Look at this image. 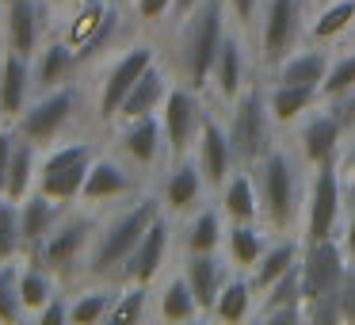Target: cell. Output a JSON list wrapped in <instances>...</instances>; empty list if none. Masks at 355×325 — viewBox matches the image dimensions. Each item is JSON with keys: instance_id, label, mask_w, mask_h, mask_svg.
I'll use <instances>...</instances> for the list:
<instances>
[{"instance_id": "22", "label": "cell", "mask_w": 355, "mask_h": 325, "mask_svg": "<svg viewBox=\"0 0 355 325\" xmlns=\"http://www.w3.org/2000/svg\"><path fill=\"white\" fill-rule=\"evenodd\" d=\"M88 65L80 62V54L62 39L58 31H50V39L35 50L31 58V73H35V96L39 92H54V88H65L73 81H80Z\"/></svg>"}, {"instance_id": "57", "label": "cell", "mask_w": 355, "mask_h": 325, "mask_svg": "<svg viewBox=\"0 0 355 325\" xmlns=\"http://www.w3.org/2000/svg\"><path fill=\"white\" fill-rule=\"evenodd\" d=\"M313 4H324V0H313Z\"/></svg>"}, {"instance_id": "15", "label": "cell", "mask_w": 355, "mask_h": 325, "mask_svg": "<svg viewBox=\"0 0 355 325\" xmlns=\"http://www.w3.org/2000/svg\"><path fill=\"white\" fill-rule=\"evenodd\" d=\"M256 77H260V69H256L252 42H248L245 31H237V27L230 24V31H225L222 47H218L214 69H210V88H207L210 103H214V108H225V103H233L248 85H252Z\"/></svg>"}, {"instance_id": "49", "label": "cell", "mask_w": 355, "mask_h": 325, "mask_svg": "<svg viewBox=\"0 0 355 325\" xmlns=\"http://www.w3.org/2000/svg\"><path fill=\"white\" fill-rule=\"evenodd\" d=\"M340 176H344L347 192H355V131L344 134V149H340Z\"/></svg>"}, {"instance_id": "25", "label": "cell", "mask_w": 355, "mask_h": 325, "mask_svg": "<svg viewBox=\"0 0 355 325\" xmlns=\"http://www.w3.org/2000/svg\"><path fill=\"white\" fill-rule=\"evenodd\" d=\"M199 317H207V310L199 306L184 272L172 264L153 283V322H199Z\"/></svg>"}, {"instance_id": "43", "label": "cell", "mask_w": 355, "mask_h": 325, "mask_svg": "<svg viewBox=\"0 0 355 325\" xmlns=\"http://www.w3.org/2000/svg\"><path fill=\"white\" fill-rule=\"evenodd\" d=\"M0 322H27L19 299V260H0Z\"/></svg>"}, {"instance_id": "1", "label": "cell", "mask_w": 355, "mask_h": 325, "mask_svg": "<svg viewBox=\"0 0 355 325\" xmlns=\"http://www.w3.org/2000/svg\"><path fill=\"white\" fill-rule=\"evenodd\" d=\"M260 192V218L271 233H302L309 192V165L291 142H275L260 161L248 165Z\"/></svg>"}, {"instance_id": "18", "label": "cell", "mask_w": 355, "mask_h": 325, "mask_svg": "<svg viewBox=\"0 0 355 325\" xmlns=\"http://www.w3.org/2000/svg\"><path fill=\"white\" fill-rule=\"evenodd\" d=\"M344 126L340 119L329 111V103H317L313 111L298 119L291 126V146L298 149V157L309 165V169H321V165H336L340 161V149H344Z\"/></svg>"}, {"instance_id": "21", "label": "cell", "mask_w": 355, "mask_h": 325, "mask_svg": "<svg viewBox=\"0 0 355 325\" xmlns=\"http://www.w3.org/2000/svg\"><path fill=\"white\" fill-rule=\"evenodd\" d=\"M195 161H199V169H202V176H207L210 192H218V188H222L225 180L241 169V157H237V149H233L230 126H225V119H222V111H218V108L210 111L207 126H202V134H199Z\"/></svg>"}, {"instance_id": "12", "label": "cell", "mask_w": 355, "mask_h": 325, "mask_svg": "<svg viewBox=\"0 0 355 325\" xmlns=\"http://www.w3.org/2000/svg\"><path fill=\"white\" fill-rule=\"evenodd\" d=\"M347 184L340 176V165L309 169V192H306V215H302V241H324L340 238L347 207Z\"/></svg>"}, {"instance_id": "23", "label": "cell", "mask_w": 355, "mask_h": 325, "mask_svg": "<svg viewBox=\"0 0 355 325\" xmlns=\"http://www.w3.org/2000/svg\"><path fill=\"white\" fill-rule=\"evenodd\" d=\"M31 100H35L31 58L4 47V54H0V115H4V123H16Z\"/></svg>"}, {"instance_id": "4", "label": "cell", "mask_w": 355, "mask_h": 325, "mask_svg": "<svg viewBox=\"0 0 355 325\" xmlns=\"http://www.w3.org/2000/svg\"><path fill=\"white\" fill-rule=\"evenodd\" d=\"M161 58L153 39H130L115 50V54H103L100 62H92V81H88V92H92V126L107 131L119 119V108L130 96V88L141 81V73Z\"/></svg>"}, {"instance_id": "42", "label": "cell", "mask_w": 355, "mask_h": 325, "mask_svg": "<svg viewBox=\"0 0 355 325\" xmlns=\"http://www.w3.org/2000/svg\"><path fill=\"white\" fill-rule=\"evenodd\" d=\"M352 88H355V47L332 50L329 73L321 81V100H336V96L352 92Z\"/></svg>"}, {"instance_id": "44", "label": "cell", "mask_w": 355, "mask_h": 325, "mask_svg": "<svg viewBox=\"0 0 355 325\" xmlns=\"http://www.w3.org/2000/svg\"><path fill=\"white\" fill-rule=\"evenodd\" d=\"M130 24L141 31H157V27H172L176 19V0H126Z\"/></svg>"}, {"instance_id": "13", "label": "cell", "mask_w": 355, "mask_h": 325, "mask_svg": "<svg viewBox=\"0 0 355 325\" xmlns=\"http://www.w3.org/2000/svg\"><path fill=\"white\" fill-rule=\"evenodd\" d=\"M210 96L199 92V88L176 81L172 92L164 96V108H161V123H164V138H168V153L172 157H187L195 153L199 146V134L210 119Z\"/></svg>"}, {"instance_id": "16", "label": "cell", "mask_w": 355, "mask_h": 325, "mask_svg": "<svg viewBox=\"0 0 355 325\" xmlns=\"http://www.w3.org/2000/svg\"><path fill=\"white\" fill-rule=\"evenodd\" d=\"M153 195L161 199V210L168 218H187L191 210H199L202 203L214 199V192H210L207 176H202L199 161H195V153L187 157H172L168 165H164L161 172H157L153 180Z\"/></svg>"}, {"instance_id": "8", "label": "cell", "mask_w": 355, "mask_h": 325, "mask_svg": "<svg viewBox=\"0 0 355 325\" xmlns=\"http://www.w3.org/2000/svg\"><path fill=\"white\" fill-rule=\"evenodd\" d=\"M309 12H313V0H263L260 19L248 35L260 77L275 69L283 58H291L298 47H306Z\"/></svg>"}, {"instance_id": "7", "label": "cell", "mask_w": 355, "mask_h": 325, "mask_svg": "<svg viewBox=\"0 0 355 325\" xmlns=\"http://www.w3.org/2000/svg\"><path fill=\"white\" fill-rule=\"evenodd\" d=\"M88 96H92L88 92V81H73V85L54 88V92H39L12 126L24 138H31L39 149H46L54 142L73 138V131L85 119H92V100Z\"/></svg>"}, {"instance_id": "50", "label": "cell", "mask_w": 355, "mask_h": 325, "mask_svg": "<svg viewBox=\"0 0 355 325\" xmlns=\"http://www.w3.org/2000/svg\"><path fill=\"white\" fill-rule=\"evenodd\" d=\"M324 103H329V111L340 119L344 131H355V88L344 92V96H336V100H324Z\"/></svg>"}, {"instance_id": "32", "label": "cell", "mask_w": 355, "mask_h": 325, "mask_svg": "<svg viewBox=\"0 0 355 325\" xmlns=\"http://www.w3.org/2000/svg\"><path fill=\"white\" fill-rule=\"evenodd\" d=\"M218 207L230 222H263L260 218V192H256V180L248 172V165H241L230 180L214 192Z\"/></svg>"}, {"instance_id": "14", "label": "cell", "mask_w": 355, "mask_h": 325, "mask_svg": "<svg viewBox=\"0 0 355 325\" xmlns=\"http://www.w3.org/2000/svg\"><path fill=\"white\" fill-rule=\"evenodd\" d=\"M149 188H153V180L134 169L126 157H119L115 149H100V157H96L92 172H88V180H85L80 203L107 210V207H119V203L149 192Z\"/></svg>"}, {"instance_id": "51", "label": "cell", "mask_w": 355, "mask_h": 325, "mask_svg": "<svg viewBox=\"0 0 355 325\" xmlns=\"http://www.w3.org/2000/svg\"><path fill=\"white\" fill-rule=\"evenodd\" d=\"M352 195V207H344V222H340V245H344L347 260H355V192Z\"/></svg>"}, {"instance_id": "20", "label": "cell", "mask_w": 355, "mask_h": 325, "mask_svg": "<svg viewBox=\"0 0 355 325\" xmlns=\"http://www.w3.org/2000/svg\"><path fill=\"white\" fill-rule=\"evenodd\" d=\"M54 16L58 12L46 0H16V4H8L4 8V47L35 58V50L54 31V24H50Z\"/></svg>"}, {"instance_id": "46", "label": "cell", "mask_w": 355, "mask_h": 325, "mask_svg": "<svg viewBox=\"0 0 355 325\" xmlns=\"http://www.w3.org/2000/svg\"><path fill=\"white\" fill-rule=\"evenodd\" d=\"M35 322H39V325H65V322H69V294H65V287L39 310V314H35Z\"/></svg>"}, {"instance_id": "53", "label": "cell", "mask_w": 355, "mask_h": 325, "mask_svg": "<svg viewBox=\"0 0 355 325\" xmlns=\"http://www.w3.org/2000/svg\"><path fill=\"white\" fill-rule=\"evenodd\" d=\"M0 54H4V8H0Z\"/></svg>"}, {"instance_id": "5", "label": "cell", "mask_w": 355, "mask_h": 325, "mask_svg": "<svg viewBox=\"0 0 355 325\" xmlns=\"http://www.w3.org/2000/svg\"><path fill=\"white\" fill-rule=\"evenodd\" d=\"M103 222V210L100 207H88V203H73L69 210L62 215V222L39 241V245L27 249V260L50 268L65 287L80 283L85 279V264L88 253L96 245V233H100Z\"/></svg>"}, {"instance_id": "54", "label": "cell", "mask_w": 355, "mask_h": 325, "mask_svg": "<svg viewBox=\"0 0 355 325\" xmlns=\"http://www.w3.org/2000/svg\"><path fill=\"white\" fill-rule=\"evenodd\" d=\"M46 4H50V8L58 12V8H65V4H69V0H46Z\"/></svg>"}, {"instance_id": "36", "label": "cell", "mask_w": 355, "mask_h": 325, "mask_svg": "<svg viewBox=\"0 0 355 325\" xmlns=\"http://www.w3.org/2000/svg\"><path fill=\"white\" fill-rule=\"evenodd\" d=\"M256 299H260V294H256L248 272H233V276L225 279V287L218 291L214 306H210V317H214V322H225V325L248 322V317H256Z\"/></svg>"}, {"instance_id": "6", "label": "cell", "mask_w": 355, "mask_h": 325, "mask_svg": "<svg viewBox=\"0 0 355 325\" xmlns=\"http://www.w3.org/2000/svg\"><path fill=\"white\" fill-rule=\"evenodd\" d=\"M58 16L65 24H58L54 31L77 50L80 62L92 65L119 47L130 12L123 0H69L65 8H58Z\"/></svg>"}, {"instance_id": "55", "label": "cell", "mask_w": 355, "mask_h": 325, "mask_svg": "<svg viewBox=\"0 0 355 325\" xmlns=\"http://www.w3.org/2000/svg\"><path fill=\"white\" fill-rule=\"evenodd\" d=\"M8 4H16V0H0V8H8Z\"/></svg>"}, {"instance_id": "40", "label": "cell", "mask_w": 355, "mask_h": 325, "mask_svg": "<svg viewBox=\"0 0 355 325\" xmlns=\"http://www.w3.org/2000/svg\"><path fill=\"white\" fill-rule=\"evenodd\" d=\"M153 317V287L149 283H119V299L107 322H149Z\"/></svg>"}, {"instance_id": "41", "label": "cell", "mask_w": 355, "mask_h": 325, "mask_svg": "<svg viewBox=\"0 0 355 325\" xmlns=\"http://www.w3.org/2000/svg\"><path fill=\"white\" fill-rule=\"evenodd\" d=\"M27 241H24V222H19V203L0 195V260H24Z\"/></svg>"}, {"instance_id": "56", "label": "cell", "mask_w": 355, "mask_h": 325, "mask_svg": "<svg viewBox=\"0 0 355 325\" xmlns=\"http://www.w3.org/2000/svg\"><path fill=\"white\" fill-rule=\"evenodd\" d=\"M347 39H352V47H355V27H352V35H347Z\"/></svg>"}, {"instance_id": "11", "label": "cell", "mask_w": 355, "mask_h": 325, "mask_svg": "<svg viewBox=\"0 0 355 325\" xmlns=\"http://www.w3.org/2000/svg\"><path fill=\"white\" fill-rule=\"evenodd\" d=\"M103 134H107L111 149H115L119 157H126L138 172H146L149 180H157V172L172 161L161 111H157V115H141V119H119V123H111Z\"/></svg>"}, {"instance_id": "33", "label": "cell", "mask_w": 355, "mask_h": 325, "mask_svg": "<svg viewBox=\"0 0 355 325\" xmlns=\"http://www.w3.org/2000/svg\"><path fill=\"white\" fill-rule=\"evenodd\" d=\"M352 27H355V0H324V4H313V12H309L306 42L336 47L340 39L352 35Z\"/></svg>"}, {"instance_id": "38", "label": "cell", "mask_w": 355, "mask_h": 325, "mask_svg": "<svg viewBox=\"0 0 355 325\" xmlns=\"http://www.w3.org/2000/svg\"><path fill=\"white\" fill-rule=\"evenodd\" d=\"M39 161H42V149L16 131V149H12V165H8V188H4L8 199L24 203L39 188Z\"/></svg>"}, {"instance_id": "28", "label": "cell", "mask_w": 355, "mask_h": 325, "mask_svg": "<svg viewBox=\"0 0 355 325\" xmlns=\"http://www.w3.org/2000/svg\"><path fill=\"white\" fill-rule=\"evenodd\" d=\"M172 85H176V73H172V65L164 62V54L157 58L153 65H149L146 73H141V81L130 88V96L123 100V108H119V119H141V115H157V111L164 108V96L172 92ZM115 119V123H119Z\"/></svg>"}, {"instance_id": "29", "label": "cell", "mask_w": 355, "mask_h": 325, "mask_svg": "<svg viewBox=\"0 0 355 325\" xmlns=\"http://www.w3.org/2000/svg\"><path fill=\"white\" fill-rule=\"evenodd\" d=\"M332 50L336 47L306 42V47H298L291 58H283L271 73H263V81H271V85H313V88H321L324 73H329V62H332Z\"/></svg>"}, {"instance_id": "2", "label": "cell", "mask_w": 355, "mask_h": 325, "mask_svg": "<svg viewBox=\"0 0 355 325\" xmlns=\"http://www.w3.org/2000/svg\"><path fill=\"white\" fill-rule=\"evenodd\" d=\"M168 58L176 81L207 92L210 88V69H214L218 47H222L225 31H230V12H225V0H202L199 8H191L187 16L172 19L168 27Z\"/></svg>"}, {"instance_id": "24", "label": "cell", "mask_w": 355, "mask_h": 325, "mask_svg": "<svg viewBox=\"0 0 355 325\" xmlns=\"http://www.w3.org/2000/svg\"><path fill=\"white\" fill-rule=\"evenodd\" d=\"M176 268L184 272V279L191 283L199 306L207 310V317H210V306H214L218 291H222L225 279L233 276V264L225 260V253H222V249H218V253H180L176 256Z\"/></svg>"}, {"instance_id": "26", "label": "cell", "mask_w": 355, "mask_h": 325, "mask_svg": "<svg viewBox=\"0 0 355 325\" xmlns=\"http://www.w3.org/2000/svg\"><path fill=\"white\" fill-rule=\"evenodd\" d=\"M225 226H230V218L222 215L218 199L202 203L199 210H191L187 218H180V222H176L180 253H218L222 241H225Z\"/></svg>"}, {"instance_id": "48", "label": "cell", "mask_w": 355, "mask_h": 325, "mask_svg": "<svg viewBox=\"0 0 355 325\" xmlns=\"http://www.w3.org/2000/svg\"><path fill=\"white\" fill-rule=\"evenodd\" d=\"M12 149H16V126H12V123H4V126H0V195H4V188H8Z\"/></svg>"}, {"instance_id": "52", "label": "cell", "mask_w": 355, "mask_h": 325, "mask_svg": "<svg viewBox=\"0 0 355 325\" xmlns=\"http://www.w3.org/2000/svg\"><path fill=\"white\" fill-rule=\"evenodd\" d=\"M199 4H202V0H176V19H180V16H187L191 8H199Z\"/></svg>"}, {"instance_id": "58", "label": "cell", "mask_w": 355, "mask_h": 325, "mask_svg": "<svg viewBox=\"0 0 355 325\" xmlns=\"http://www.w3.org/2000/svg\"><path fill=\"white\" fill-rule=\"evenodd\" d=\"M0 126H4V115H0Z\"/></svg>"}, {"instance_id": "17", "label": "cell", "mask_w": 355, "mask_h": 325, "mask_svg": "<svg viewBox=\"0 0 355 325\" xmlns=\"http://www.w3.org/2000/svg\"><path fill=\"white\" fill-rule=\"evenodd\" d=\"M176 249H180L176 245V218H168L161 210L157 222L146 230V238L134 245V253L126 256V264L119 268L115 283H149V287H153L157 279L176 264V256H172Z\"/></svg>"}, {"instance_id": "19", "label": "cell", "mask_w": 355, "mask_h": 325, "mask_svg": "<svg viewBox=\"0 0 355 325\" xmlns=\"http://www.w3.org/2000/svg\"><path fill=\"white\" fill-rule=\"evenodd\" d=\"M347 253L340 245V238L324 241H306L302 249V291L306 299H321V294H336L347 272Z\"/></svg>"}, {"instance_id": "30", "label": "cell", "mask_w": 355, "mask_h": 325, "mask_svg": "<svg viewBox=\"0 0 355 325\" xmlns=\"http://www.w3.org/2000/svg\"><path fill=\"white\" fill-rule=\"evenodd\" d=\"M302 249H306L302 233H279V238L268 245V253L256 260V268L248 272V279H252L256 294H263L271 283H279L283 276H291V272L302 264Z\"/></svg>"}, {"instance_id": "3", "label": "cell", "mask_w": 355, "mask_h": 325, "mask_svg": "<svg viewBox=\"0 0 355 325\" xmlns=\"http://www.w3.org/2000/svg\"><path fill=\"white\" fill-rule=\"evenodd\" d=\"M157 215H161V199L153 195V188L126 203H119V207L103 210L100 233H96V245L88 253L80 283H88V279H119V268L134 253V245L146 238V230L157 222Z\"/></svg>"}, {"instance_id": "47", "label": "cell", "mask_w": 355, "mask_h": 325, "mask_svg": "<svg viewBox=\"0 0 355 325\" xmlns=\"http://www.w3.org/2000/svg\"><path fill=\"white\" fill-rule=\"evenodd\" d=\"M336 299H340V322L355 325V260L347 264V272H344V283H340Z\"/></svg>"}, {"instance_id": "45", "label": "cell", "mask_w": 355, "mask_h": 325, "mask_svg": "<svg viewBox=\"0 0 355 325\" xmlns=\"http://www.w3.org/2000/svg\"><path fill=\"white\" fill-rule=\"evenodd\" d=\"M260 8H263V0H225L230 24L237 27V31H245V35H252L256 19H260Z\"/></svg>"}, {"instance_id": "35", "label": "cell", "mask_w": 355, "mask_h": 325, "mask_svg": "<svg viewBox=\"0 0 355 325\" xmlns=\"http://www.w3.org/2000/svg\"><path fill=\"white\" fill-rule=\"evenodd\" d=\"M69 207H73V203H62V199H54V195H46V192H39V188H35V192L27 195L24 203H19V222H24V241H27V249L39 245V241L46 238V233L54 230L58 222H62V215H65Z\"/></svg>"}, {"instance_id": "37", "label": "cell", "mask_w": 355, "mask_h": 325, "mask_svg": "<svg viewBox=\"0 0 355 325\" xmlns=\"http://www.w3.org/2000/svg\"><path fill=\"white\" fill-rule=\"evenodd\" d=\"M115 299H119V283H115V279H88L85 291L69 294V325L107 322Z\"/></svg>"}, {"instance_id": "9", "label": "cell", "mask_w": 355, "mask_h": 325, "mask_svg": "<svg viewBox=\"0 0 355 325\" xmlns=\"http://www.w3.org/2000/svg\"><path fill=\"white\" fill-rule=\"evenodd\" d=\"M230 126V138H233V149H237L241 165H252L275 146V119H271V108H268V85L263 77H256L245 92L237 96L233 103L218 108Z\"/></svg>"}, {"instance_id": "27", "label": "cell", "mask_w": 355, "mask_h": 325, "mask_svg": "<svg viewBox=\"0 0 355 325\" xmlns=\"http://www.w3.org/2000/svg\"><path fill=\"white\" fill-rule=\"evenodd\" d=\"M256 322L268 325H286V322H306V291H302V264L271 283L268 291L256 299Z\"/></svg>"}, {"instance_id": "34", "label": "cell", "mask_w": 355, "mask_h": 325, "mask_svg": "<svg viewBox=\"0 0 355 325\" xmlns=\"http://www.w3.org/2000/svg\"><path fill=\"white\" fill-rule=\"evenodd\" d=\"M263 85H268V108L279 131H291L306 111L321 103V88L313 85H271V81H263Z\"/></svg>"}, {"instance_id": "10", "label": "cell", "mask_w": 355, "mask_h": 325, "mask_svg": "<svg viewBox=\"0 0 355 325\" xmlns=\"http://www.w3.org/2000/svg\"><path fill=\"white\" fill-rule=\"evenodd\" d=\"M100 149L103 146L96 138H88V134H73L65 142L46 146L42 149V161H39V192L54 195L62 203H80L85 180L92 172Z\"/></svg>"}, {"instance_id": "39", "label": "cell", "mask_w": 355, "mask_h": 325, "mask_svg": "<svg viewBox=\"0 0 355 325\" xmlns=\"http://www.w3.org/2000/svg\"><path fill=\"white\" fill-rule=\"evenodd\" d=\"M62 279L54 276L50 268H42V264L35 260H19V299H24V310H27V322H35V314H39L42 306H46L50 299H54L58 291H62Z\"/></svg>"}, {"instance_id": "31", "label": "cell", "mask_w": 355, "mask_h": 325, "mask_svg": "<svg viewBox=\"0 0 355 325\" xmlns=\"http://www.w3.org/2000/svg\"><path fill=\"white\" fill-rule=\"evenodd\" d=\"M275 238L279 233H271L263 222H230L225 226L222 253H225V260L233 264V272H252L256 260L268 253V245Z\"/></svg>"}]
</instances>
